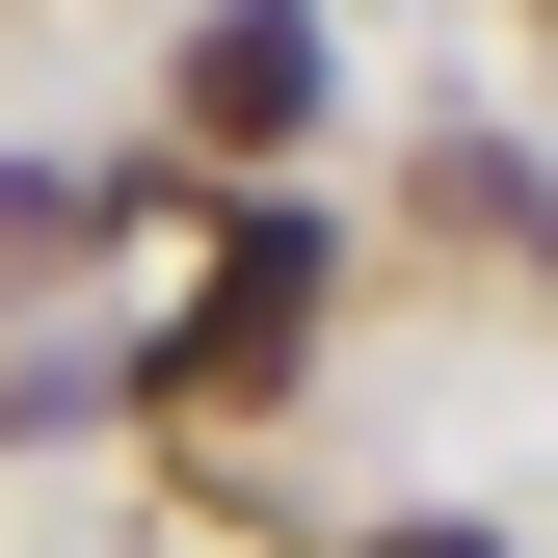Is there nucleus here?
Wrapping results in <instances>:
<instances>
[{"mask_svg": "<svg viewBox=\"0 0 558 558\" xmlns=\"http://www.w3.org/2000/svg\"><path fill=\"white\" fill-rule=\"evenodd\" d=\"M373 558H478V532H373Z\"/></svg>", "mask_w": 558, "mask_h": 558, "instance_id": "7ed1b4c3", "label": "nucleus"}, {"mask_svg": "<svg viewBox=\"0 0 558 558\" xmlns=\"http://www.w3.org/2000/svg\"><path fill=\"white\" fill-rule=\"evenodd\" d=\"M293 107H319V27H293V0H214V53H186V133H214V160H266Z\"/></svg>", "mask_w": 558, "mask_h": 558, "instance_id": "f03ea898", "label": "nucleus"}, {"mask_svg": "<svg viewBox=\"0 0 558 558\" xmlns=\"http://www.w3.org/2000/svg\"><path fill=\"white\" fill-rule=\"evenodd\" d=\"M293 319H319V240H293V214H240V240H214V319H186L160 373H186V399H266V373H293Z\"/></svg>", "mask_w": 558, "mask_h": 558, "instance_id": "f257e3e1", "label": "nucleus"}]
</instances>
